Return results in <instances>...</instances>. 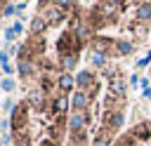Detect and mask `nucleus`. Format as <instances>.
Masks as SVG:
<instances>
[{"label":"nucleus","instance_id":"f257e3e1","mask_svg":"<svg viewBox=\"0 0 151 146\" xmlns=\"http://www.w3.org/2000/svg\"><path fill=\"white\" fill-rule=\"evenodd\" d=\"M78 47H80V40H78L76 35H71V33H66V35H61V38L57 40V49H59L61 54H66V57L76 54Z\"/></svg>","mask_w":151,"mask_h":146},{"label":"nucleus","instance_id":"f03ea898","mask_svg":"<svg viewBox=\"0 0 151 146\" xmlns=\"http://www.w3.org/2000/svg\"><path fill=\"white\" fill-rule=\"evenodd\" d=\"M132 137H134V139H149V137H151V125H149V122H144V125L134 127Z\"/></svg>","mask_w":151,"mask_h":146},{"label":"nucleus","instance_id":"7ed1b4c3","mask_svg":"<svg viewBox=\"0 0 151 146\" xmlns=\"http://www.w3.org/2000/svg\"><path fill=\"white\" fill-rule=\"evenodd\" d=\"M92 47H94V52H97V54H104V52H109L111 40H106V38H97V40L92 42Z\"/></svg>","mask_w":151,"mask_h":146},{"label":"nucleus","instance_id":"20e7f679","mask_svg":"<svg viewBox=\"0 0 151 146\" xmlns=\"http://www.w3.org/2000/svg\"><path fill=\"white\" fill-rule=\"evenodd\" d=\"M68 125H71V130H73V132H83V125H85V115H83V113H76V115L68 120Z\"/></svg>","mask_w":151,"mask_h":146},{"label":"nucleus","instance_id":"39448f33","mask_svg":"<svg viewBox=\"0 0 151 146\" xmlns=\"http://www.w3.org/2000/svg\"><path fill=\"white\" fill-rule=\"evenodd\" d=\"M61 19V9L59 7H45V21H59Z\"/></svg>","mask_w":151,"mask_h":146},{"label":"nucleus","instance_id":"423d86ee","mask_svg":"<svg viewBox=\"0 0 151 146\" xmlns=\"http://www.w3.org/2000/svg\"><path fill=\"white\" fill-rule=\"evenodd\" d=\"M137 14H139V19H142V21H149V19H151V5H146V2H144V5H139Z\"/></svg>","mask_w":151,"mask_h":146},{"label":"nucleus","instance_id":"0eeeda50","mask_svg":"<svg viewBox=\"0 0 151 146\" xmlns=\"http://www.w3.org/2000/svg\"><path fill=\"white\" fill-rule=\"evenodd\" d=\"M45 26H47V21H45L42 16H38V19H33V24H31V31L38 35L40 31H45Z\"/></svg>","mask_w":151,"mask_h":146},{"label":"nucleus","instance_id":"6e6552de","mask_svg":"<svg viewBox=\"0 0 151 146\" xmlns=\"http://www.w3.org/2000/svg\"><path fill=\"white\" fill-rule=\"evenodd\" d=\"M59 87H61V89H71V87H73V78H71L68 73H61V75H59Z\"/></svg>","mask_w":151,"mask_h":146},{"label":"nucleus","instance_id":"1a4fd4ad","mask_svg":"<svg viewBox=\"0 0 151 146\" xmlns=\"http://www.w3.org/2000/svg\"><path fill=\"white\" fill-rule=\"evenodd\" d=\"M85 104H87V97H85L83 92H76V97H73V106H76V108H85Z\"/></svg>","mask_w":151,"mask_h":146},{"label":"nucleus","instance_id":"9d476101","mask_svg":"<svg viewBox=\"0 0 151 146\" xmlns=\"http://www.w3.org/2000/svg\"><path fill=\"white\" fill-rule=\"evenodd\" d=\"M68 108V101H66V97H59V99H54V111L57 113H64Z\"/></svg>","mask_w":151,"mask_h":146},{"label":"nucleus","instance_id":"9b49d317","mask_svg":"<svg viewBox=\"0 0 151 146\" xmlns=\"http://www.w3.org/2000/svg\"><path fill=\"white\" fill-rule=\"evenodd\" d=\"M90 82H92V75H90V73H80V75H78V85H80V87H85V85H90Z\"/></svg>","mask_w":151,"mask_h":146},{"label":"nucleus","instance_id":"f8f14e48","mask_svg":"<svg viewBox=\"0 0 151 146\" xmlns=\"http://www.w3.org/2000/svg\"><path fill=\"white\" fill-rule=\"evenodd\" d=\"M132 31H134V33H137V35L142 38V35L146 33V26H144V24H134V26H132Z\"/></svg>","mask_w":151,"mask_h":146},{"label":"nucleus","instance_id":"ddd939ff","mask_svg":"<svg viewBox=\"0 0 151 146\" xmlns=\"http://www.w3.org/2000/svg\"><path fill=\"white\" fill-rule=\"evenodd\" d=\"M31 101L40 106V104H42V92H40V89H38V92H33V94H31Z\"/></svg>","mask_w":151,"mask_h":146},{"label":"nucleus","instance_id":"4468645a","mask_svg":"<svg viewBox=\"0 0 151 146\" xmlns=\"http://www.w3.org/2000/svg\"><path fill=\"white\" fill-rule=\"evenodd\" d=\"M118 49H120L123 54H127V52H130L132 47H130V42H120V45H118Z\"/></svg>","mask_w":151,"mask_h":146},{"label":"nucleus","instance_id":"2eb2a0df","mask_svg":"<svg viewBox=\"0 0 151 146\" xmlns=\"http://www.w3.org/2000/svg\"><path fill=\"white\" fill-rule=\"evenodd\" d=\"M94 146H109V139H106V137H97Z\"/></svg>","mask_w":151,"mask_h":146},{"label":"nucleus","instance_id":"dca6fc26","mask_svg":"<svg viewBox=\"0 0 151 146\" xmlns=\"http://www.w3.org/2000/svg\"><path fill=\"white\" fill-rule=\"evenodd\" d=\"M19 71H21V73H24V75H28V71H31V66H28V64H24V61H21V64H19Z\"/></svg>","mask_w":151,"mask_h":146},{"label":"nucleus","instance_id":"f3484780","mask_svg":"<svg viewBox=\"0 0 151 146\" xmlns=\"http://www.w3.org/2000/svg\"><path fill=\"white\" fill-rule=\"evenodd\" d=\"M113 89H116V92H123V80H116V82H113Z\"/></svg>","mask_w":151,"mask_h":146},{"label":"nucleus","instance_id":"a211bd4d","mask_svg":"<svg viewBox=\"0 0 151 146\" xmlns=\"http://www.w3.org/2000/svg\"><path fill=\"white\" fill-rule=\"evenodd\" d=\"M146 97H151V89H146Z\"/></svg>","mask_w":151,"mask_h":146},{"label":"nucleus","instance_id":"6ab92c4d","mask_svg":"<svg viewBox=\"0 0 151 146\" xmlns=\"http://www.w3.org/2000/svg\"><path fill=\"white\" fill-rule=\"evenodd\" d=\"M42 146H52V144H42Z\"/></svg>","mask_w":151,"mask_h":146},{"label":"nucleus","instance_id":"aec40b11","mask_svg":"<svg viewBox=\"0 0 151 146\" xmlns=\"http://www.w3.org/2000/svg\"><path fill=\"white\" fill-rule=\"evenodd\" d=\"M0 2H5V0H0Z\"/></svg>","mask_w":151,"mask_h":146}]
</instances>
